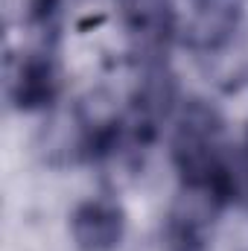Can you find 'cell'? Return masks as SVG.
I'll list each match as a JSON object with an SVG mask.
<instances>
[{
    "label": "cell",
    "mask_w": 248,
    "mask_h": 251,
    "mask_svg": "<svg viewBox=\"0 0 248 251\" xmlns=\"http://www.w3.org/2000/svg\"><path fill=\"white\" fill-rule=\"evenodd\" d=\"M125 237V213L120 201L91 196L70 213V240L76 251H117Z\"/></svg>",
    "instance_id": "7a4b0ae2"
},
{
    "label": "cell",
    "mask_w": 248,
    "mask_h": 251,
    "mask_svg": "<svg viewBox=\"0 0 248 251\" xmlns=\"http://www.w3.org/2000/svg\"><path fill=\"white\" fill-rule=\"evenodd\" d=\"M59 88H62V79H59V62H56L53 44H35L32 50L21 53L15 62H9L6 94L12 108L18 111L50 108L59 97Z\"/></svg>",
    "instance_id": "6da1fadb"
}]
</instances>
